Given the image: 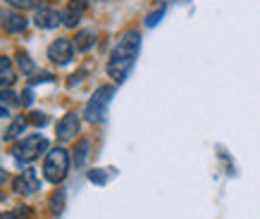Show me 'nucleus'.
Instances as JSON below:
<instances>
[{"mask_svg": "<svg viewBox=\"0 0 260 219\" xmlns=\"http://www.w3.org/2000/svg\"><path fill=\"white\" fill-rule=\"evenodd\" d=\"M139 48H141V33L139 31H126L122 39L117 41V46L110 55V62H108V74L115 81H124L126 74L132 71L136 57H139Z\"/></svg>", "mask_w": 260, "mask_h": 219, "instance_id": "1", "label": "nucleus"}, {"mask_svg": "<svg viewBox=\"0 0 260 219\" xmlns=\"http://www.w3.org/2000/svg\"><path fill=\"white\" fill-rule=\"evenodd\" d=\"M67 172H70V153L64 148L50 150L46 155V162H43V176L50 184H60L67 176Z\"/></svg>", "mask_w": 260, "mask_h": 219, "instance_id": "2", "label": "nucleus"}, {"mask_svg": "<svg viewBox=\"0 0 260 219\" xmlns=\"http://www.w3.org/2000/svg\"><path fill=\"white\" fill-rule=\"evenodd\" d=\"M112 93H115L112 86H101L93 95H91V100H88L86 110H84L86 122L101 124L103 119H105V115H108V105H110V100H112Z\"/></svg>", "mask_w": 260, "mask_h": 219, "instance_id": "3", "label": "nucleus"}, {"mask_svg": "<svg viewBox=\"0 0 260 219\" xmlns=\"http://www.w3.org/2000/svg\"><path fill=\"white\" fill-rule=\"evenodd\" d=\"M46 148H48L46 138L39 136V133H34V136H26L15 148V157H17V162H31V160H36Z\"/></svg>", "mask_w": 260, "mask_h": 219, "instance_id": "4", "label": "nucleus"}, {"mask_svg": "<svg viewBox=\"0 0 260 219\" xmlns=\"http://www.w3.org/2000/svg\"><path fill=\"white\" fill-rule=\"evenodd\" d=\"M48 57H50L55 64L72 62V57H74V43H72L70 39L53 41V43H50V48H48Z\"/></svg>", "mask_w": 260, "mask_h": 219, "instance_id": "5", "label": "nucleus"}, {"mask_svg": "<svg viewBox=\"0 0 260 219\" xmlns=\"http://www.w3.org/2000/svg\"><path fill=\"white\" fill-rule=\"evenodd\" d=\"M0 24H3V29L10 33H19L26 29V19H24L19 12L8 10V8H0Z\"/></svg>", "mask_w": 260, "mask_h": 219, "instance_id": "6", "label": "nucleus"}, {"mask_svg": "<svg viewBox=\"0 0 260 219\" xmlns=\"http://www.w3.org/2000/svg\"><path fill=\"white\" fill-rule=\"evenodd\" d=\"M79 133V115L77 112H70V115H64L60 119V124H57V138L60 141H72L74 136Z\"/></svg>", "mask_w": 260, "mask_h": 219, "instance_id": "7", "label": "nucleus"}, {"mask_svg": "<svg viewBox=\"0 0 260 219\" xmlns=\"http://www.w3.org/2000/svg\"><path fill=\"white\" fill-rule=\"evenodd\" d=\"M34 22H36V26H41V29H55L57 24L62 22V12L50 10V8H39Z\"/></svg>", "mask_w": 260, "mask_h": 219, "instance_id": "8", "label": "nucleus"}, {"mask_svg": "<svg viewBox=\"0 0 260 219\" xmlns=\"http://www.w3.org/2000/svg\"><path fill=\"white\" fill-rule=\"evenodd\" d=\"M15 191L17 193H22V196L36 193V191H39V176H36V172H34V169L22 172V176H17L15 179Z\"/></svg>", "mask_w": 260, "mask_h": 219, "instance_id": "9", "label": "nucleus"}, {"mask_svg": "<svg viewBox=\"0 0 260 219\" xmlns=\"http://www.w3.org/2000/svg\"><path fill=\"white\" fill-rule=\"evenodd\" d=\"M93 43H95V36H93V31H88V29H84V31H79L77 36H74V48H77L79 53L91 50Z\"/></svg>", "mask_w": 260, "mask_h": 219, "instance_id": "10", "label": "nucleus"}, {"mask_svg": "<svg viewBox=\"0 0 260 219\" xmlns=\"http://www.w3.org/2000/svg\"><path fill=\"white\" fill-rule=\"evenodd\" d=\"M81 15H84V12H79V10L72 8V5H67V8H64V12H62V24H64V26H70V29H74V26L79 24Z\"/></svg>", "mask_w": 260, "mask_h": 219, "instance_id": "11", "label": "nucleus"}, {"mask_svg": "<svg viewBox=\"0 0 260 219\" xmlns=\"http://www.w3.org/2000/svg\"><path fill=\"white\" fill-rule=\"evenodd\" d=\"M88 148H91V143L88 141H79V145L74 148V164H77V167H84V164H86Z\"/></svg>", "mask_w": 260, "mask_h": 219, "instance_id": "12", "label": "nucleus"}, {"mask_svg": "<svg viewBox=\"0 0 260 219\" xmlns=\"http://www.w3.org/2000/svg\"><path fill=\"white\" fill-rule=\"evenodd\" d=\"M17 64H19V69H22L24 77L34 74V62H31V57H29L26 53H17Z\"/></svg>", "mask_w": 260, "mask_h": 219, "instance_id": "13", "label": "nucleus"}, {"mask_svg": "<svg viewBox=\"0 0 260 219\" xmlns=\"http://www.w3.org/2000/svg\"><path fill=\"white\" fill-rule=\"evenodd\" d=\"M24 124H26V119L17 117L15 122L10 124V129H8V131H5V141H12V138H15L17 133H19V131H22V129H24Z\"/></svg>", "mask_w": 260, "mask_h": 219, "instance_id": "14", "label": "nucleus"}, {"mask_svg": "<svg viewBox=\"0 0 260 219\" xmlns=\"http://www.w3.org/2000/svg\"><path fill=\"white\" fill-rule=\"evenodd\" d=\"M165 15V10L160 8V10H155V12H150L148 17H146V26H155V24L160 22V17Z\"/></svg>", "mask_w": 260, "mask_h": 219, "instance_id": "15", "label": "nucleus"}, {"mask_svg": "<svg viewBox=\"0 0 260 219\" xmlns=\"http://www.w3.org/2000/svg\"><path fill=\"white\" fill-rule=\"evenodd\" d=\"M8 3L17 10H31L34 8V0H8Z\"/></svg>", "mask_w": 260, "mask_h": 219, "instance_id": "16", "label": "nucleus"}, {"mask_svg": "<svg viewBox=\"0 0 260 219\" xmlns=\"http://www.w3.org/2000/svg\"><path fill=\"white\" fill-rule=\"evenodd\" d=\"M88 179L93 181V184H105V181H108V176L103 174V169H93V172H88Z\"/></svg>", "mask_w": 260, "mask_h": 219, "instance_id": "17", "label": "nucleus"}, {"mask_svg": "<svg viewBox=\"0 0 260 219\" xmlns=\"http://www.w3.org/2000/svg\"><path fill=\"white\" fill-rule=\"evenodd\" d=\"M29 122L36 126H46L48 124V117L43 115V112H34V117H29Z\"/></svg>", "mask_w": 260, "mask_h": 219, "instance_id": "18", "label": "nucleus"}, {"mask_svg": "<svg viewBox=\"0 0 260 219\" xmlns=\"http://www.w3.org/2000/svg\"><path fill=\"white\" fill-rule=\"evenodd\" d=\"M15 84V74L12 71H3L0 74V86H12Z\"/></svg>", "mask_w": 260, "mask_h": 219, "instance_id": "19", "label": "nucleus"}, {"mask_svg": "<svg viewBox=\"0 0 260 219\" xmlns=\"http://www.w3.org/2000/svg\"><path fill=\"white\" fill-rule=\"evenodd\" d=\"M19 102H22L24 107H29V105H31V102H34V93H31V91H24V93H22V98H19Z\"/></svg>", "mask_w": 260, "mask_h": 219, "instance_id": "20", "label": "nucleus"}, {"mask_svg": "<svg viewBox=\"0 0 260 219\" xmlns=\"http://www.w3.org/2000/svg\"><path fill=\"white\" fill-rule=\"evenodd\" d=\"M0 100H5V102H15L17 98H15V93H12V91H8V88H5V91H0Z\"/></svg>", "mask_w": 260, "mask_h": 219, "instance_id": "21", "label": "nucleus"}, {"mask_svg": "<svg viewBox=\"0 0 260 219\" xmlns=\"http://www.w3.org/2000/svg\"><path fill=\"white\" fill-rule=\"evenodd\" d=\"M70 5L74 10H79V12H84V10H86V5H88V0H72Z\"/></svg>", "mask_w": 260, "mask_h": 219, "instance_id": "22", "label": "nucleus"}, {"mask_svg": "<svg viewBox=\"0 0 260 219\" xmlns=\"http://www.w3.org/2000/svg\"><path fill=\"white\" fill-rule=\"evenodd\" d=\"M53 212H62V196H60V193H57L55 198H53Z\"/></svg>", "mask_w": 260, "mask_h": 219, "instance_id": "23", "label": "nucleus"}, {"mask_svg": "<svg viewBox=\"0 0 260 219\" xmlns=\"http://www.w3.org/2000/svg\"><path fill=\"white\" fill-rule=\"evenodd\" d=\"M10 67H12L10 57H0V74H3V71H10Z\"/></svg>", "mask_w": 260, "mask_h": 219, "instance_id": "24", "label": "nucleus"}, {"mask_svg": "<svg viewBox=\"0 0 260 219\" xmlns=\"http://www.w3.org/2000/svg\"><path fill=\"white\" fill-rule=\"evenodd\" d=\"M84 74H86V71H77V74H74V77L70 79V86H74L77 81H81V79H84Z\"/></svg>", "mask_w": 260, "mask_h": 219, "instance_id": "25", "label": "nucleus"}, {"mask_svg": "<svg viewBox=\"0 0 260 219\" xmlns=\"http://www.w3.org/2000/svg\"><path fill=\"white\" fill-rule=\"evenodd\" d=\"M5 181H8V172H5V169H0V186H3Z\"/></svg>", "mask_w": 260, "mask_h": 219, "instance_id": "26", "label": "nucleus"}, {"mask_svg": "<svg viewBox=\"0 0 260 219\" xmlns=\"http://www.w3.org/2000/svg\"><path fill=\"white\" fill-rule=\"evenodd\" d=\"M0 117H8V107H0Z\"/></svg>", "mask_w": 260, "mask_h": 219, "instance_id": "27", "label": "nucleus"}, {"mask_svg": "<svg viewBox=\"0 0 260 219\" xmlns=\"http://www.w3.org/2000/svg\"><path fill=\"white\" fill-rule=\"evenodd\" d=\"M155 3H162V5H165V3H170V0H155Z\"/></svg>", "mask_w": 260, "mask_h": 219, "instance_id": "28", "label": "nucleus"}]
</instances>
